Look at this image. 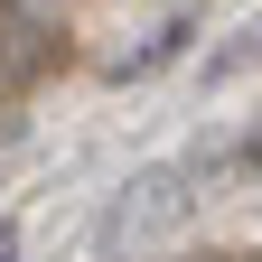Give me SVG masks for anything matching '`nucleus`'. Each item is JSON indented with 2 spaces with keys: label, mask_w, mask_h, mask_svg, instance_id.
Instances as JSON below:
<instances>
[{
  "label": "nucleus",
  "mask_w": 262,
  "mask_h": 262,
  "mask_svg": "<svg viewBox=\"0 0 262 262\" xmlns=\"http://www.w3.org/2000/svg\"><path fill=\"white\" fill-rule=\"evenodd\" d=\"M234 169H244V178H262V113L244 122V141H234Z\"/></svg>",
  "instance_id": "nucleus-3"
},
{
  "label": "nucleus",
  "mask_w": 262,
  "mask_h": 262,
  "mask_svg": "<svg viewBox=\"0 0 262 262\" xmlns=\"http://www.w3.org/2000/svg\"><path fill=\"white\" fill-rule=\"evenodd\" d=\"M196 28H206L196 10H169V19H159V28H150L131 56H113V84H150V75H169V66L187 56V38H196Z\"/></svg>",
  "instance_id": "nucleus-2"
},
{
  "label": "nucleus",
  "mask_w": 262,
  "mask_h": 262,
  "mask_svg": "<svg viewBox=\"0 0 262 262\" xmlns=\"http://www.w3.org/2000/svg\"><path fill=\"white\" fill-rule=\"evenodd\" d=\"M196 178H215L206 159H150V169H131L122 187H113V206L94 215V262H131L141 244H159L169 225H187V206H196Z\"/></svg>",
  "instance_id": "nucleus-1"
},
{
  "label": "nucleus",
  "mask_w": 262,
  "mask_h": 262,
  "mask_svg": "<svg viewBox=\"0 0 262 262\" xmlns=\"http://www.w3.org/2000/svg\"><path fill=\"white\" fill-rule=\"evenodd\" d=\"M19 244H28V225H19V215H0V262H19Z\"/></svg>",
  "instance_id": "nucleus-4"
}]
</instances>
